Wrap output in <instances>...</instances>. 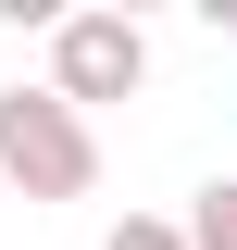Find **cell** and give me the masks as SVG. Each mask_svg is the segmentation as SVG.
<instances>
[{
    "label": "cell",
    "instance_id": "obj_1",
    "mask_svg": "<svg viewBox=\"0 0 237 250\" xmlns=\"http://www.w3.org/2000/svg\"><path fill=\"white\" fill-rule=\"evenodd\" d=\"M0 188L13 200H88L100 188V125L62 113L50 88H0Z\"/></svg>",
    "mask_w": 237,
    "mask_h": 250
},
{
    "label": "cell",
    "instance_id": "obj_2",
    "mask_svg": "<svg viewBox=\"0 0 237 250\" xmlns=\"http://www.w3.org/2000/svg\"><path fill=\"white\" fill-rule=\"evenodd\" d=\"M150 88V25L138 13H62L50 25V100L62 113H100V100Z\"/></svg>",
    "mask_w": 237,
    "mask_h": 250
},
{
    "label": "cell",
    "instance_id": "obj_3",
    "mask_svg": "<svg viewBox=\"0 0 237 250\" xmlns=\"http://www.w3.org/2000/svg\"><path fill=\"white\" fill-rule=\"evenodd\" d=\"M187 250H237V175H212L200 200H187V225H175Z\"/></svg>",
    "mask_w": 237,
    "mask_h": 250
},
{
    "label": "cell",
    "instance_id": "obj_4",
    "mask_svg": "<svg viewBox=\"0 0 237 250\" xmlns=\"http://www.w3.org/2000/svg\"><path fill=\"white\" fill-rule=\"evenodd\" d=\"M100 250H187V238H175V225H162V213H125V225H113V238H100Z\"/></svg>",
    "mask_w": 237,
    "mask_h": 250
}]
</instances>
